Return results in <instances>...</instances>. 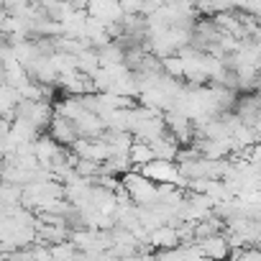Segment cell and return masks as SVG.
Segmentation results:
<instances>
[{"label":"cell","instance_id":"cell-1","mask_svg":"<svg viewBox=\"0 0 261 261\" xmlns=\"http://www.w3.org/2000/svg\"><path fill=\"white\" fill-rule=\"evenodd\" d=\"M141 174L151 179L154 185H179L182 182L174 162H167V159H151L149 164L141 167Z\"/></svg>","mask_w":261,"mask_h":261},{"label":"cell","instance_id":"cell-4","mask_svg":"<svg viewBox=\"0 0 261 261\" xmlns=\"http://www.w3.org/2000/svg\"><path fill=\"white\" fill-rule=\"evenodd\" d=\"M146 241H149L151 246H156V248H177V243H179L177 230H174L172 225H159V228L149 230Z\"/></svg>","mask_w":261,"mask_h":261},{"label":"cell","instance_id":"cell-2","mask_svg":"<svg viewBox=\"0 0 261 261\" xmlns=\"http://www.w3.org/2000/svg\"><path fill=\"white\" fill-rule=\"evenodd\" d=\"M197 246H200V251H202L205 258H215V261H220V258H225L230 253V246H228L225 236H220V233H213L207 238H200Z\"/></svg>","mask_w":261,"mask_h":261},{"label":"cell","instance_id":"cell-3","mask_svg":"<svg viewBox=\"0 0 261 261\" xmlns=\"http://www.w3.org/2000/svg\"><path fill=\"white\" fill-rule=\"evenodd\" d=\"M51 136H54L57 144H74V141L80 139L74 123L67 120V118H62V115H57V118L51 120Z\"/></svg>","mask_w":261,"mask_h":261}]
</instances>
